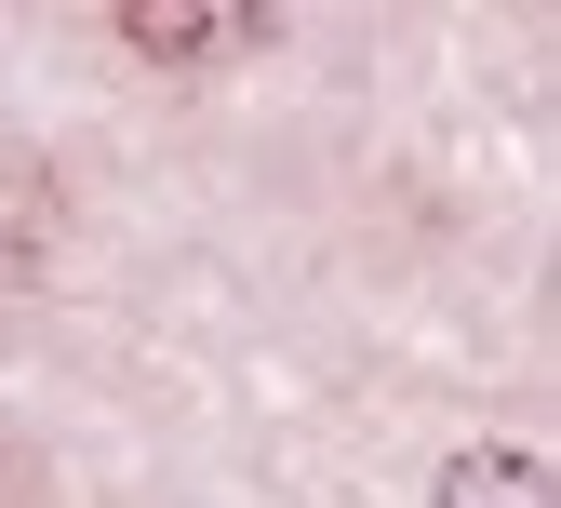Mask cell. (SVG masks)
<instances>
[{
	"label": "cell",
	"mask_w": 561,
	"mask_h": 508,
	"mask_svg": "<svg viewBox=\"0 0 561 508\" xmlns=\"http://www.w3.org/2000/svg\"><path fill=\"white\" fill-rule=\"evenodd\" d=\"M54 255V161L41 148H0V295Z\"/></svg>",
	"instance_id": "obj_2"
},
{
	"label": "cell",
	"mask_w": 561,
	"mask_h": 508,
	"mask_svg": "<svg viewBox=\"0 0 561 508\" xmlns=\"http://www.w3.org/2000/svg\"><path fill=\"white\" fill-rule=\"evenodd\" d=\"M121 54H148V67H228L241 41H267V14H174V0H134V14H107Z\"/></svg>",
	"instance_id": "obj_1"
},
{
	"label": "cell",
	"mask_w": 561,
	"mask_h": 508,
	"mask_svg": "<svg viewBox=\"0 0 561 508\" xmlns=\"http://www.w3.org/2000/svg\"><path fill=\"white\" fill-rule=\"evenodd\" d=\"M442 508H548V469L535 455H455L442 469Z\"/></svg>",
	"instance_id": "obj_3"
}]
</instances>
